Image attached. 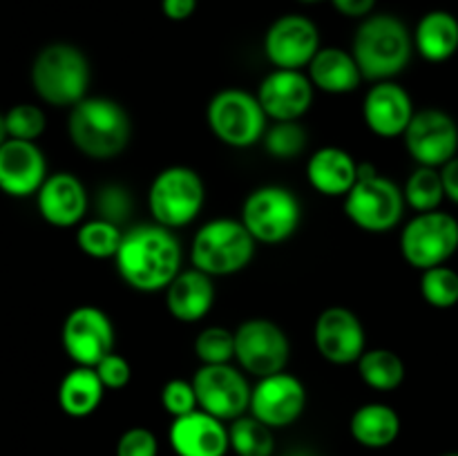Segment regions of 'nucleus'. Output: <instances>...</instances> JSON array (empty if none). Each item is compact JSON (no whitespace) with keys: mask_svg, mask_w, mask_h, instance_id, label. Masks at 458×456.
<instances>
[{"mask_svg":"<svg viewBox=\"0 0 458 456\" xmlns=\"http://www.w3.org/2000/svg\"><path fill=\"white\" fill-rule=\"evenodd\" d=\"M443 456H458V452H450V454H443Z\"/></svg>","mask_w":458,"mask_h":456,"instance_id":"nucleus-45","label":"nucleus"},{"mask_svg":"<svg viewBox=\"0 0 458 456\" xmlns=\"http://www.w3.org/2000/svg\"><path fill=\"white\" fill-rule=\"evenodd\" d=\"M262 146L273 159H295L307 148V130L298 121H273L264 132Z\"/></svg>","mask_w":458,"mask_h":456,"instance_id":"nucleus-33","label":"nucleus"},{"mask_svg":"<svg viewBox=\"0 0 458 456\" xmlns=\"http://www.w3.org/2000/svg\"><path fill=\"white\" fill-rule=\"evenodd\" d=\"M320 52V31L316 22L300 13H286L268 27L264 54L276 70H302Z\"/></svg>","mask_w":458,"mask_h":456,"instance_id":"nucleus-16","label":"nucleus"},{"mask_svg":"<svg viewBox=\"0 0 458 456\" xmlns=\"http://www.w3.org/2000/svg\"><path fill=\"white\" fill-rule=\"evenodd\" d=\"M103 393H106V387H103L97 369L76 365L74 369L63 376L61 384H58V405L72 418H85L98 410Z\"/></svg>","mask_w":458,"mask_h":456,"instance_id":"nucleus-28","label":"nucleus"},{"mask_svg":"<svg viewBox=\"0 0 458 456\" xmlns=\"http://www.w3.org/2000/svg\"><path fill=\"white\" fill-rule=\"evenodd\" d=\"M307 179L320 195L344 199L358 182V161L343 148L325 146L309 156Z\"/></svg>","mask_w":458,"mask_h":456,"instance_id":"nucleus-24","label":"nucleus"},{"mask_svg":"<svg viewBox=\"0 0 458 456\" xmlns=\"http://www.w3.org/2000/svg\"><path fill=\"white\" fill-rule=\"evenodd\" d=\"M92 70L79 47L52 43L36 54L31 63V85L40 101L54 107H74L88 97Z\"/></svg>","mask_w":458,"mask_h":456,"instance_id":"nucleus-4","label":"nucleus"},{"mask_svg":"<svg viewBox=\"0 0 458 456\" xmlns=\"http://www.w3.org/2000/svg\"><path fill=\"white\" fill-rule=\"evenodd\" d=\"M414 114L416 110L410 92L396 80H380L367 89L362 101V119L376 137H403Z\"/></svg>","mask_w":458,"mask_h":456,"instance_id":"nucleus-20","label":"nucleus"},{"mask_svg":"<svg viewBox=\"0 0 458 456\" xmlns=\"http://www.w3.org/2000/svg\"><path fill=\"white\" fill-rule=\"evenodd\" d=\"M403 139H405L407 152L419 165L443 168L458 155L456 121L437 107L416 112Z\"/></svg>","mask_w":458,"mask_h":456,"instance_id":"nucleus-14","label":"nucleus"},{"mask_svg":"<svg viewBox=\"0 0 458 456\" xmlns=\"http://www.w3.org/2000/svg\"><path fill=\"white\" fill-rule=\"evenodd\" d=\"M195 356L201 365H228L235 360V331L226 326H206L195 338Z\"/></svg>","mask_w":458,"mask_h":456,"instance_id":"nucleus-35","label":"nucleus"},{"mask_svg":"<svg viewBox=\"0 0 458 456\" xmlns=\"http://www.w3.org/2000/svg\"><path fill=\"white\" fill-rule=\"evenodd\" d=\"M168 441L177 456H226L231 450L228 425L204 410L173 418Z\"/></svg>","mask_w":458,"mask_h":456,"instance_id":"nucleus-21","label":"nucleus"},{"mask_svg":"<svg viewBox=\"0 0 458 456\" xmlns=\"http://www.w3.org/2000/svg\"><path fill=\"white\" fill-rule=\"evenodd\" d=\"M420 295L434 308H452L458 304V273L447 264L432 266L420 275Z\"/></svg>","mask_w":458,"mask_h":456,"instance_id":"nucleus-34","label":"nucleus"},{"mask_svg":"<svg viewBox=\"0 0 458 456\" xmlns=\"http://www.w3.org/2000/svg\"><path fill=\"white\" fill-rule=\"evenodd\" d=\"M182 258V241L173 228L152 222L123 231L114 264L130 289L157 293L168 289L170 282L183 271Z\"/></svg>","mask_w":458,"mask_h":456,"instance_id":"nucleus-1","label":"nucleus"},{"mask_svg":"<svg viewBox=\"0 0 458 456\" xmlns=\"http://www.w3.org/2000/svg\"><path fill=\"white\" fill-rule=\"evenodd\" d=\"M313 342L318 353L331 365H353L367 351L365 326L347 307H329L318 316Z\"/></svg>","mask_w":458,"mask_h":456,"instance_id":"nucleus-17","label":"nucleus"},{"mask_svg":"<svg viewBox=\"0 0 458 456\" xmlns=\"http://www.w3.org/2000/svg\"><path fill=\"white\" fill-rule=\"evenodd\" d=\"M349 432L353 441L369 450L389 447L401 434V416L385 402H367L353 411L349 420Z\"/></svg>","mask_w":458,"mask_h":456,"instance_id":"nucleus-27","label":"nucleus"},{"mask_svg":"<svg viewBox=\"0 0 458 456\" xmlns=\"http://www.w3.org/2000/svg\"><path fill=\"white\" fill-rule=\"evenodd\" d=\"M192 387H195L199 410L208 411L224 423L249 414L253 384L246 378V371L231 362L201 365L192 376Z\"/></svg>","mask_w":458,"mask_h":456,"instance_id":"nucleus-12","label":"nucleus"},{"mask_svg":"<svg viewBox=\"0 0 458 456\" xmlns=\"http://www.w3.org/2000/svg\"><path fill=\"white\" fill-rule=\"evenodd\" d=\"M403 195H405L407 206H410L414 213H429V210L441 208L443 199H445L441 168L419 165V168L407 177Z\"/></svg>","mask_w":458,"mask_h":456,"instance_id":"nucleus-31","label":"nucleus"},{"mask_svg":"<svg viewBox=\"0 0 458 456\" xmlns=\"http://www.w3.org/2000/svg\"><path fill=\"white\" fill-rule=\"evenodd\" d=\"M215 277L199 268H188L182 271L165 289V308L177 322L204 320L215 304Z\"/></svg>","mask_w":458,"mask_h":456,"instance_id":"nucleus-23","label":"nucleus"},{"mask_svg":"<svg viewBox=\"0 0 458 456\" xmlns=\"http://www.w3.org/2000/svg\"><path fill=\"white\" fill-rule=\"evenodd\" d=\"M258 241L242 219L217 217L197 228L191 244V262L210 277H226L244 271L253 262Z\"/></svg>","mask_w":458,"mask_h":456,"instance_id":"nucleus-5","label":"nucleus"},{"mask_svg":"<svg viewBox=\"0 0 458 456\" xmlns=\"http://www.w3.org/2000/svg\"><path fill=\"white\" fill-rule=\"evenodd\" d=\"M47 179V159L36 141L7 139L0 146V190L16 199L36 197Z\"/></svg>","mask_w":458,"mask_h":456,"instance_id":"nucleus-19","label":"nucleus"},{"mask_svg":"<svg viewBox=\"0 0 458 456\" xmlns=\"http://www.w3.org/2000/svg\"><path fill=\"white\" fill-rule=\"evenodd\" d=\"M228 436H231V450L237 456H273L276 452L273 429L255 418L253 414H244L231 420Z\"/></svg>","mask_w":458,"mask_h":456,"instance_id":"nucleus-30","label":"nucleus"},{"mask_svg":"<svg viewBox=\"0 0 458 456\" xmlns=\"http://www.w3.org/2000/svg\"><path fill=\"white\" fill-rule=\"evenodd\" d=\"M307 70L313 88L327 94H349L365 80L353 54L340 47H320Z\"/></svg>","mask_w":458,"mask_h":456,"instance_id":"nucleus-25","label":"nucleus"},{"mask_svg":"<svg viewBox=\"0 0 458 456\" xmlns=\"http://www.w3.org/2000/svg\"><path fill=\"white\" fill-rule=\"evenodd\" d=\"M88 190L74 173L47 174L40 190L36 192L40 217L56 228L81 226L88 213Z\"/></svg>","mask_w":458,"mask_h":456,"instance_id":"nucleus-22","label":"nucleus"},{"mask_svg":"<svg viewBox=\"0 0 458 456\" xmlns=\"http://www.w3.org/2000/svg\"><path fill=\"white\" fill-rule=\"evenodd\" d=\"M291 358L286 331L268 317H250L235 329V360L242 371L255 378L280 374Z\"/></svg>","mask_w":458,"mask_h":456,"instance_id":"nucleus-11","label":"nucleus"},{"mask_svg":"<svg viewBox=\"0 0 458 456\" xmlns=\"http://www.w3.org/2000/svg\"><path fill=\"white\" fill-rule=\"evenodd\" d=\"M334 7L347 18H367L374 12L376 0H331Z\"/></svg>","mask_w":458,"mask_h":456,"instance_id":"nucleus-41","label":"nucleus"},{"mask_svg":"<svg viewBox=\"0 0 458 456\" xmlns=\"http://www.w3.org/2000/svg\"><path fill=\"white\" fill-rule=\"evenodd\" d=\"M67 358L79 367H97L114 351V325L103 308L83 304L67 313L61 329Z\"/></svg>","mask_w":458,"mask_h":456,"instance_id":"nucleus-13","label":"nucleus"},{"mask_svg":"<svg viewBox=\"0 0 458 456\" xmlns=\"http://www.w3.org/2000/svg\"><path fill=\"white\" fill-rule=\"evenodd\" d=\"M94 369H97V374H98V378H101L103 387L112 389V392L125 389V387H128L130 378H132V369H130V362L116 351L107 353V356L103 358V360L98 362Z\"/></svg>","mask_w":458,"mask_h":456,"instance_id":"nucleus-40","label":"nucleus"},{"mask_svg":"<svg viewBox=\"0 0 458 456\" xmlns=\"http://www.w3.org/2000/svg\"><path fill=\"white\" fill-rule=\"evenodd\" d=\"M441 177H443V188H445V197L450 201H454V204H458V155L443 165Z\"/></svg>","mask_w":458,"mask_h":456,"instance_id":"nucleus-43","label":"nucleus"},{"mask_svg":"<svg viewBox=\"0 0 458 456\" xmlns=\"http://www.w3.org/2000/svg\"><path fill=\"white\" fill-rule=\"evenodd\" d=\"M67 134L79 152L94 161L119 156L132 137V123L119 101L107 97H85L70 107Z\"/></svg>","mask_w":458,"mask_h":456,"instance_id":"nucleus-3","label":"nucleus"},{"mask_svg":"<svg viewBox=\"0 0 458 456\" xmlns=\"http://www.w3.org/2000/svg\"><path fill=\"white\" fill-rule=\"evenodd\" d=\"M352 54L371 83L394 80L410 65L414 54V36L405 22L392 13H374L362 18L352 43Z\"/></svg>","mask_w":458,"mask_h":456,"instance_id":"nucleus-2","label":"nucleus"},{"mask_svg":"<svg viewBox=\"0 0 458 456\" xmlns=\"http://www.w3.org/2000/svg\"><path fill=\"white\" fill-rule=\"evenodd\" d=\"M7 128H4V114L0 112V146H3L4 141H7Z\"/></svg>","mask_w":458,"mask_h":456,"instance_id":"nucleus-44","label":"nucleus"},{"mask_svg":"<svg viewBox=\"0 0 458 456\" xmlns=\"http://www.w3.org/2000/svg\"><path fill=\"white\" fill-rule=\"evenodd\" d=\"M240 219L258 244H282L300 228L302 204L289 188L259 186L244 199Z\"/></svg>","mask_w":458,"mask_h":456,"instance_id":"nucleus-9","label":"nucleus"},{"mask_svg":"<svg viewBox=\"0 0 458 456\" xmlns=\"http://www.w3.org/2000/svg\"><path fill=\"white\" fill-rule=\"evenodd\" d=\"M161 405H164V410L168 411L173 418H179V416H186L191 414V411L199 410L192 380H168V383L164 384V389H161Z\"/></svg>","mask_w":458,"mask_h":456,"instance_id":"nucleus-38","label":"nucleus"},{"mask_svg":"<svg viewBox=\"0 0 458 456\" xmlns=\"http://www.w3.org/2000/svg\"><path fill=\"white\" fill-rule=\"evenodd\" d=\"M208 128L224 146L250 148L262 143L268 128L267 112L259 106L258 97L246 89H219L206 107Z\"/></svg>","mask_w":458,"mask_h":456,"instance_id":"nucleus-8","label":"nucleus"},{"mask_svg":"<svg viewBox=\"0 0 458 456\" xmlns=\"http://www.w3.org/2000/svg\"><path fill=\"white\" fill-rule=\"evenodd\" d=\"M398 244L410 266L419 271L441 266L458 250V219L445 210L416 213L403 226Z\"/></svg>","mask_w":458,"mask_h":456,"instance_id":"nucleus-10","label":"nucleus"},{"mask_svg":"<svg viewBox=\"0 0 458 456\" xmlns=\"http://www.w3.org/2000/svg\"><path fill=\"white\" fill-rule=\"evenodd\" d=\"M123 231L107 219L94 217L88 219L76 231V244L88 258L94 259H114L119 253Z\"/></svg>","mask_w":458,"mask_h":456,"instance_id":"nucleus-32","label":"nucleus"},{"mask_svg":"<svg viewBox=\"0 0 458 456\" xmlns=\"http://www.w3.org/2000/svg\"><path fill=\"white\" fill-rule=\"evenodd\" d=\"M313 88L309 74L302 70H273L259 83V106L268 121H300L313 103Z\"/></svg>","mask_w":458,"mask_h":456,"instance_id":"nucleus-18","label":"nucleus"},{"mask_svg":"<svg viewBox=\"0 0 458 456\" xmlns=\"http://www.w3.org/2000/svg\"><path fill=\"white\" fill-rule=\"evenodd\" d=\"M405 195L398 183L378 174L376 165L358 161V182L344 197V215L365 232H389L405 215Z\"/></svg>","mask_w":458,"mask_h":456,"instance_id":"nucleus-6","label":"nucleus"},{"mask_svg":"<svg viewBox=\"0 0 458 456\" xmlns=\"http://www.w3.org/2000/svg\"><path fill=\"white\" fill-rule=\"evenodd\" d=\"M206 201V186L199 173L188 165L164 168L148 188V210L165 228H183L199 217Z\"/></svg>","mask_w":458,"mask_h":456,"instance_id":"nucleus-7","label":"nucleus"},{"mask_svg":"<svg viewBox=\"0 0 458 456\" xmlns=\"http://www.w3.org/2000/svg\"><path fill=\"white\" fill-rule=\"evenodd\" d=\"M45 112L34 103H18L4 112V128L9 139H21V141H36L45 132Z\"/></svg>","mask_w":458,"mask_h":456,"instance_id":"nucleus-36","label":"nucleus"},{"mask_svg":"<svg viewBox=\"0 0 458 456\" xmlns=\"http://www.w3.org/2000/svg\"><path fill=\"white\" fill-rule=\"evenodd\" d=\"M356 365L362 383L376 392H394L405 380V362L392 349H367Z\"/></svg>","mask_w":458,"mask_h":456,"instance_id":"nucleus-29","label":"nucleus"},{"mask_svg":"<svg viewBox=\"0 0 458 456\" xmlns=\"http://www.w3.org/2000/svg\"><path fill=\"white\" fill-rule=\"evenodd\" d=\"M161 9H164L165 18L170 21H186L195 13L197 0H161Z\"/></svg>","mask_w":458,"mask_h":456,"instance_id":"nucleus-42","label":"nucleus"},{"mask_svg":"<svg viewBox=\"0 0 458 456\" xmlns=\"http://www.w3.org/2000/svg\"><path fill=\"white\" fill-rule=\"evenodd\" d=\"M116 456H157L159 441L148 427H130L116 441Z\"/></svg>","mask_w":458,"mask_h":456,"instance_id":"nucleus-39","label":"nucleus"},{"mask_svg":"<svg viewBox=\"0 0 458 456\" xmlns=\"http://www.w3.org/2000/svg\"><path fill=\"white\" fill-rule=\"evenodd\" d=\"M414 49L429 63H445L458 52V21L454 13L434 9L414 30Z\"/></svg>","mask_w":458,"mask_h":456,"instance_id":"nucleus-26","label":"nucleus"},{"mask_svg":"<svg viewBox=\"0 0 458 456\" xmlns=\"http://www.w3.org/2000/svg\"><path fill=\"white\" fill-rule=\"evenodd\" d=\"M302 3H318V0H302Z\"/></svg>","mask_w":458,"mask_h":456,"instance_id":"nucleus-46","label":"nucleus"},{"mask_svg":"<svg viewBox=\"0 0 458 456\" xmlns=\"http://www.w3.org/2000/svg\"><path fill=\"white\" fill-rule=\"evenodd\" d=\"M132 206V195H130L128 188L119 186V183H107L97 192V217L107 219L116 226L128 222Z\"/></svg>","mask_w":458,"mask_h":456,"instance_id":"nucleus-37","label":"nucleus"},{"mask_svg":"<svg viewBox=\"0 0 458 456\" xmlns=\"http://www.w3.org/2000/svg\"><path fill=\"white\" fill-rule=\"evenodd\" d=\"M304 407H307V387L298 376L284 369L280 374L258 378L250 392L249 414L271 429H280L293 425L304 414Z\"/></svg>","mask_w":458,"mask_h":456,"instance_id":"nucleus-15","label":"nucleus"}]
</instances>
